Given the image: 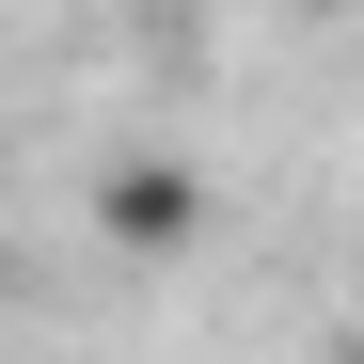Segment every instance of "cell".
<instances>
[{"mask_svg":"<svg viewBox=\"0 0 364 364\" xmlns=\"http://www.w3.org/2000/svg\"><path fill=\"white\" fill-rule=\"evenodd\" d=\"M95 237H111V254H191V237H206V174L191 159H111L95 174Z\"/></svg>","mask_w":364,"mask_h":364,"instance_id":"cell-1","label":"cell"}]
</instances>
